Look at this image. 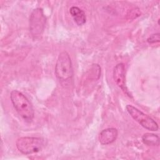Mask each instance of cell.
<instances>
[{"instance_id": "obj_1", "label": "cell", "mask_w": 160, "mask_h": 160, "mask_svg": "<svg viewBox=\"0 0 160 160\" xmlns=\"http://www.w3.org/2000/svg\"><path fill=\"white\" fill-rule=\"evenodd\" d=\"M10 98L18 114L26 122H31L34 118V111L26 96L18 90H12L11 92Z\"/></svg>"}, {"instance_id": "obj_2", "label": "cell", "mask_w": 160, "mask_h": 160, "mask_svg": "<svg viewBox=\"0 0 160 160\" xmlns=\"http://www.w3.org/2000/svg\"><path fill=\"white\" fill-rule=\"evenodd\" d=\"M55 74L61 82H67L72 80L73 69L69 54L64 51L59 53L56 66Z\"/></svg>"}, {"instance_id": "obj_3", "label": "cell", "mask_w": 160, "mask_h": 160, "mask_svg": "<svg viewBox=\"0 0 160 160\" xmlns=\"http://www.w3.org/2000/svg\"><path fill=\"white\" fill-rule=\"evenodd\" d=\"M46 140L39 137H21L17 139L16 146L23 154H31L41 151L46 146Z\"/></svg>"}, {"instance_id": "obj_4", "label": "cell", "mask_w": 160, "mask_h": 160, "mask_svg": "<svg viewBox=\"0 0 160 160\" xmlns=\"http://www.w3.org/2000/svg\"><path fill=\"white\" fill-rule=\"evenodd\" d=\"M46 22V18L42 9L37 8L33 9L29 19V29L33 38H39L42 36Z\"/></svg>"}, {"instance_id": "obj_5", "label": "cell", "mask_w": 160, "mask_h": 160, "mask_svg": "<svg viewBox=\"0 0 160 160\" xmlns=\"http://www.w3.org/2000/svg\"><path fill=\"white\" fill-rule=\"evenodd\" d=\"M126 109L129 114L143 128L152 131L158 130L159 127L157 122L150 116L144 114L137 108L128 104L126 106Z\"/></svg>"}, {"instance_id": "obj_6", "label": "cell", "mask_w": 160, "mask_h": 160, "mask_svg": "<svg viewBox=\"0 0 160 160\" xmlns=\"http://www.w3.org/2000/svg\"><path fill=\"white\" fill-rule=\"evenodd\" d=\"M112 76L114 82H116L117 86L120 88L122 91L128 96L131 97V94L128 91V89L126 84L125 68L123 63H118L114 66L113 69Z\"/></svg>"}, {"instance_id": "obj_7", "label": "cell", "mask_w": 160, "mask_h": 160, "mask_svg": "<svg viewBox=\"0 0 160 160\" xmlns=\"http://www.w3.org/2000/svg\"><path fill=\"white\" fill-rule=\"evenodd\" d=\"M118 134V130L114 128L105 129L99 133V141L102 145L111 144L116 141Z\"/></svg>"}, {"instance_id": "obj_8", "label": "cell", "mask_w": 160, "mask_h": 160, "mask_svg": "<svg viewBox=\"0 0 160 160\" xmlns=\"http://www.w3.org/2000/svg\"><path fill=\"white\" fill-rule=\"evenodd\" d=\"M69 12L77 25L82 26L85 24L86 18L83 10L77 6H72L69 9Z\"/></svg>"}, {"instance_id": "obj_9", "label": "cell", "mask_w": 160, "mask_h": 160, "mask_svg": "<svg viewBox=\"0 0 160 160\" xmlns=\"http://www.w3.org/2000/svg\"><path fill=\"white\" fill-rule=\"evenodd\" d=\"M142 141L143 143L148 146H158L159 144V138L158 135L147 132L145 133L142 137Z\"/></svg>"}, {"instance_id": "obj_10", "label": "cell", "mask_w": 160, "mask_h": 160, "mask_svg": "<svg viewBox=\"0 0 160 160\" xmlns=\"http://www.w3.org/2000/svg\"><path fill=\"white\" fill-rule=\"evenodd\" d=\"M159 41H160V34L159 32L151 35L147 39V41L149 44H154V43L159 42Z\"/></svg>"}]
</instances>
